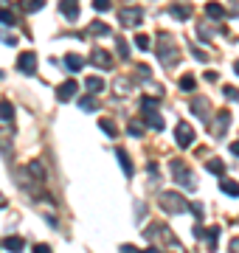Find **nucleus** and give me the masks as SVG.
I'll return each instance as SVG.
<instances>
[{"instance_id":"nucleus-1","label":"nucleus","mask_w":239,"mask_h":253,"mask_svg":"<svg viewBox=\"0 0 239 253\" xmlns=\"http://www.w3.org/2000/svg\"><path fill=\"white\" fill-rule=\"evenodd\" d=\"M158 206L163 208L166 214H183L192 208V203H186L183 194H177V191H160L158 194Z\"/></svg>"},{"instance_id":"nucleus-2","label":"nucleus","mask_w":239,"mask_h":253,"mask_svg":"<svg viewBox=\"0 0 239 253\" xmlns=\"http://www.w3.org/2000/svg\"><path fill=\"white\" fill-rule=\"evenodd\" d=\"M169 166H172V177H175V183L180 186V189H186V191H194V189H197V180H194L192 169L186 166V161L175 158V161L169 163Z\"/></svg>"},{"instance_id":"nucleus-3","label":"nucleus","mask_w":239,"mask_h":253,"mask_svg":"<svg viewBox=\"0 0 239 253\" xmlns=\"http://www.w3.org/2000/svg\"><path fill=\"white\" fill-rule=\"evenodd\" d=\"M155 54H158V59H160L166 68H172V65L177 62V48H175V42H172V37H169V34H160V37H158Z\"/></svg>"},{"instance_id":"nucleus-4","label":"nucleus","mask_w":239,"mask_h":253,"mask_svg":"<svg viewBox=\"0 0 239 253\" xmlns=\"http://www.w3.org/2000/svg\"><path fill=\"white\" fill-rule=\"evenodd\" d=\"M175 141H177V146H180V149H189V146L194 144V129H192V124L177 121V126H175Z\"/></svg>"},{"instance_id":"nucleus-5","label":"nucleus","mask_w":239,"mask_h":253,"mask_svg":"<svg viewBox=\"0 0 239 253\" xmlns=\"http://www.w3.org/2000/svg\"><path fill=\"white\" fill-rule=\"evenodd\" d=\"M17 71L31 76V73L37 71V54H34V51H23V54L17 56Z\"/></svg>"},{"instance_id":"nucleus-6","label":"nucleus","mask_w":239,"mask_h":253,"mask_svg":"<svg viewBox=\"0 0 239 253\" xmlns=\"http://www.w3.org/2000/svg\"><path fill=\"white\" fill-rule=\"evenodd\" d=\"M192 113H197V118H200L202 124H208V118H211V104H208V99H194L192 101Z\"/></svg>"},{"instance_id":"nucleus-7","label":"nucleus","mask_w":239,"mask_h":253,"mask_svg":"<svg viewBox=\"0 0 239 253\" xmlns=\"http://www.w3.org/2000/svg\"><path fill=\"white\" fill-rule=\"evenodd\" d=\"M90 62L96 65V68H101V71H107L113 65V56L104 51V48H93V54H90Z\"/></svg>"},{"instance_id":"nucleus-8","label":"nucleus","mask_w":239,"mask_h":253,"mask_svg":"<svg viewBox=\"0 0 239 253\" xmlns=\"http://www.w3.org/2000/svg\"><path fill=\"white\" fill-rule=\"evenodd\" d=\"M76 90H79V84H76L74 79H68L65 84H59V90H56V99L59 101H71L76 96Z\"/></svg>"},{"instance_id":"nucleus-9","label":"nucleus","mask_w":239,"mask_h":253,"mask_svg":"<svg viewBox=\"0 0 239 253\" xmlns=\"http://www.w3.org/2000/svg\"><path fill=\"white\" fill-rule=\"evenodd\" d=\"M59 11H62L65 20L74 23V20L79 17V3H76V0H62V3H59Z\"/></svg>"},{"instance_id":"nucleus-10","label":"nucleus","mask_w":239,"mask_h":253,"mask_svg":"<svg viewBox=\"0 0 239 253\" xmlns=\"http://www.w3.org/2000/svg\"><path fill=\"white\" fill-rule=\"evenodd\" d=\"M144 20V11L141 9H121V23L124 26H138Z\"/></svg>"},{"instance_id":"nucleus-11","label":"nucleus","mask_w":239,"mask_h":253,"mask_svg":"<svg viewBox=\"0 0 239 253\" xmlns=\"http://www.w3.org/2000/svg\"><path fill=\"white\" fill-rule=\"evenodd\" d=\"M220 191L228 197H239V183L231 180V177H220Z\"/></svg>"},{"instance_id":"nucleus-12","label":"nucleus","mask_w":239,"mask_h":253,"mask_svg":"<svg viewBox=\"0 0 239 253\" xmlns=\"http://www.w3.org/2000/svg\"><path fill=\"white\" fill-rule=\"evenodd\" d=\"M0 245H3V248H6L9 253H20L23 248H26V242H23V236H6V239H3Z\"/></svg>"},{"instance_id":"nucleus-13","label":"nucleus","mask_w":239,"mask_h":253,"mask_svg":"<svg viewBox=\"0 0 239 253\" xmlns=\"http://www.w3.org/2000/svg\"><path fill=\"white\" fill-rule=\"evenodd\" d=\"M116 158H119V163H121V172L127 174V177H132V172H135V169H132V161H129V155L124 152V149H116Z\"/></svg>"},{"instance_id":"nucleus-14","label":"nucleus","mask_w":239,"mask_h":253,"mask_svg":"<svg viewBox=\"0 0 239 253\" xmlns=\"http://www.w3.org/2000/svg\"><path fill=\"white\" fill-rule=\"evenodd\" d=\"M104 87H107V84H104V79H101V76H84V90L101 93Z\"/></svg>"},{"instance_id":"nucleus-15","label":"nucleus","mask_w":239,"mask_h":253,"mask_svg":"<svg viewBox=\"0 0 239 253\" xmlns=\"http://www.w3.org/2000/svg\"><path fill=\"white\" fill-rule=\"evenodd\" d=\"M169 14H172L175 20H189L192 17V6H189V3H177V6L169 9Z\"/></svg>"},{"instance_id":"nucleus-16","label":"nucleus","mask_w":239,"mask_h":253,"mask_svg":"<svg viewBox=\"0 0 239 253\" xmlns=\"http://www.w3.org/2000/svg\"><path fill=\"white\" fill-rule=\"evenodd\" d=\"M205 245H208V251H217V239H220V225L214 228H205V234H202Z\"/></svg>"},{"instance_id":"nucleus-17","label":"nucleus","mask_w":239,"mask_h":253,"mask_svg":"<svg viewBox=\"0 0 239 253\" xmlns=\"http://www.w3.org/2000/svg\"><path fill=\"white\" fill-rule=\"evenodd\" d=\"M228 126H231V113H228V110H220V113H217V132L225 135V132H228Z\"/></svg>"},{"instance_id":"nucleus-18","label":"nucleus","mask_w":239,"mask_h":253,"mask_svg":"<svg viewBox=\"0 0 239 253\" xmlns=\"http://www.w3.org/2000/svg\"><path fill=\"white\" fill-rule=\"evenodd\" d=\"M144 121H147V126H152V129H155V132H163V118H160V113H147V116H144Z\"/></svg>"},{"instance_id":"nucleus-19","label":"nucleus","mask_w":239,"mask_h":253,"mask_svg":"<svg viewBox=\"0 0 239 253\" xmlns=\"http://www.w3.org/2000/svg\"><path fill=\"white\" fill-rule=\"evenodd\" d=\"M82 65H84V59L79 54H65V68H68V71H82Z\"/></svg>"},{"instance_id":"nucleus-20","label":"nucleus","mask_w":239,"mask_h":253,"mask_svg":"<svg viewBox=\"0 0 239 253\" xmlns=\"http://www.w3.org/2000/svg\"><path fill=\"white\" fill-rule=\"evenodd\" d=\"M0 26H17V17H14V11L6 9V6H0Z\"/></svg>"},{"instance_id":"nucleus-21","label":"nucleus","mask_w":239,"mask_h":253,"mask_svg":"<svg viewBox=\"0 0 239 253\" xmlns=\"http://www.w3.org/2000/svg\"><path fill=\"white\" fill-rule=\"evenodd\" d=\"M205 14L214 17V20H222V17H225V9H222L220 3H205Z\"/></svg>"},{"instance_id":"nucleus-22","label":"nucleus","mask_w":239,"mask_h":253,"mask_svg":"<svg viewBox=\"0 0 239 253\" xmlns=\"http://www.w3.org/2000/svg\"><path fill=\"white\" fill-rule=\"evenodd\" d=\"M205 169H208L211 174H220V177H222V174H225V163H222L220 158H211V161L205 163Z\"/></svg>"},{"instance_id":"nucleus-23","label":"nucleus","mask_w":239,"mask_h":253,"mask_svg":"<svg viewBox=\"0 0 239 253\" xmlns=\"http://www.w3.org/2000/svg\"><path fill=\"white\" fill-rule=\"evenodd\" d=\"M79 110L82 113H93V110H99V101L93 96H84V99H79Z\"/></svg>"},{"instance_id":"nucleus-24","label":"nucleus","mask_w":239,"mask_h":253,"mask_svg":"<svg viewBox=\"0 0 239 253\" xmlns=\"http://www.w3.org/2000/svg\"><path fill=\"white\" fill-rule=\"evenodd\" d=\"M141 113H144V116H147V113H158V99L144 96V99H141Z\"/></svg>"},{"instance_id":"nucleus-25","label":"nucleus","mask_w":239,"mask_h":253,"mask_svg":"<svg viewBox=\"0 0 239 253\" xmlns=\"http://www.w3.org/2000/svg\"><path fill=\"white\" fill-rule=\"evenodd\" d=\"M127 132H129V135H135V138H141V135H144V121L132 118V121L127 124Z\"/></svg>"},{"instance_id":"nucleus-26","label":"nucleus","mask_w":239,"mask_h":253,"mask_svg":"<svg viewBox=\"0 0 239 253\" xmlns=\"http://www.w3.org/2000/svg\"><path fill=\"white\" fill-rule=\"evenodd\" d=\"M0 118L3 121H11L14 118V104L11 101H0Z\"/></svg>"},{"instance_id":"nucleus-27","label":"nucleus","mask_w":239,"mask_h":253,"mask_svg":"<svg viewBox=\"0 0 239 253\" xmlns=\"http://www.w3.org/2000/svg\"><path fill=\"white\" fill-rule=\"evenodd\" d=\"M87 31H90V34H99V37H101V34H110V26H104L101 20H93Z\"/></svg>"},{"instance_id":"nucleus-28","label":"nucleus","mask_w":239,"mask_h":253,"mask_svg":"<svg viewBox=\"0 0 239 253\" xmlns=\"http://www.w3.org/2000/svg\"><path fill=\"white\" fill-rule=\"evenodd\" d=\"M135 45H138L141 51H152V40H149L147 34H135Z\"/></svg>"},{"instance_id":"nucleus-29","label":"nucleus","mask_w":239,"mask_h":253,"mask_svg":"<svg viewBox=\"0 0 239 253\" xmlns=\"http://www.w3.org/2000/svg\"><path fill=\"white\" fill-rule=\"evenodd\" d=\"M28 172L34 174V177H40V180L45 177V169H42V163H40V161H31V163H28Z\"/></svg>"},{"instance_id":"nucleus-30","label":"nucleus","mask_w":239,"mask_h":253,"mask_svg":"<svg viewBox=\"0 0 239 253\" xmlns=\"http://www.w3.org/2000/svg\"><path fill=\"white\" fill-rule=\"evenodd\" d=\"M99 126H101V132H107L110 138H116V124H113V121H107V118H101V121H99Z\"/></svg>"},{"instance_id":"nucleus-31","label":"nucleus","mask_w":239,"mask_h":253,"mask_svg":"<svg viewBox=\"0 0 239 253\" xmlns=\"http://www.w3.org/2000/svg\"><path fill=\"white\" fill-rule=\"evenodd\" d=\"M0 155H6V158L11 155V138L9 135H0Z\"/></svg>"},{"instance_id":"nucleus-32","label":"nucleus","mask_w":239,"mask_h":253,"mask_svg":"<svg viewBox=\"0 0 239 253\" xmlns=\"http://www.w3.org/2000/svg\"><path fill=\"white\" fill-rule=\"evenodd\" d=\"M180 90H194V76H192V73L180 76Z\"/></svg>"},{"instance_id":"nucleus-33","label":"nucleus","mask_w":239,"mask_h":253,"mask_svg":"<svg viewBox=\"0 0 239 253\" xmlns=\"http://www.w3.org/2000/svg\"><path fill=\"white\" fill-rule=\"evenodd\" d=\"M0 42H6V45H17V37H14V34H9V31H3V28H0Z\"/></svg>"},{"instance_id":"nucleus-34","label":"nucleus","mask_w":239,"mask_h":253,"mask_svg":"<svg viewBox=\"0 0 239 253\" xmlns=\"http://www.w3.org/2000/svg\"><path fill=\"white\" fill-rule=\"evenodd\" d=\"M222 93H225V99L239 101V90H237V87H231V84H225V87H222Z\"/></svg>"},{"instance_id":"nucleus-35","label":"nucleus","mask_w":239,"mask_h":253,"mask_svg":"<svg viewBox=\"0 0 239 253\" xmlns=\"http://www.w3.org/2000/svg\"><path fill=\"white\" fill-rule=\"evenodd\" d=\"M23 9H26V11H40V9H42V3H40V0H26V3H23Z\"/></svg>"},{"instance_id":"nucleus-36","label":"nucleus","mask_w":239,"mask_h":253,"mask_svg":"<svg viewBox=\"0 0 239 253\" xmlns=\"http://www.w3.org/2000/svg\"><path fill=\"white\" fill-rule=\"evenodd\" d=\"M93 9L96 11H110V3H107V0H93Z\"/></svg>"},{"instance_id":"nucleus-37","label":"nucleus","mask_w":239,"mask_h":253,"mask_svg":"<svg viewBox=\"0 0 239 253\" xmlns=\"http://www.w3.org/2000/svg\"><path fill=\"white\" fill-rule=\"evenodd\" d=\"M189 211H192L197 219H202V206H200V203H192V208H189Z\"/></svg>"},{"instance_id":"nucleus-38","label":"nucleus","mask_w":239,"mask_h":253,"mask_svg":"<svg viewBox=\"0 0 239 253\" xmlns=\"http://www.w3.org/2000/svg\"><path fill=\"white\" fill-rule=\"evenodd\" d=\"M34 253H54V251H51V245H45V242H42V245H34Z\"/></svg>"},{"instance_id":"nucleus-39","label":"nucleus","mask_w":239,"mask_h":253,"mask_svg":"<svg viewBox=\"0 0 239 253\" xmlns=\"http://www.w3.org/2000/svg\"><path fill=\"white\" fill-rule=\"evenodd\" d=\"M116 45H119V56H124V59H127V42H124V40H119V42H116Z\"/></svg>"},{"instance_id":"nucleus-40","label":"nucleus","mask_w":239,"mask_h":253,"mask_svg":"<svg viewBox=\"0 0 239 253\" xmlns=\"http://www.w3.org/2000/svg\"><path fill=\"white\" fill-rule=\"evenodd\" d=\"M121 253H144V251H138L135 245H121Z\"/></svg>"},{"instance_id":"nucleus-41","label":"nucleus","mask_w":239,"mask_h":253,"mask_svg":"<svg viewBox=\"0 0 239 253\" xmlns=\"http://www.w3.org/2000/svg\"><path fill=\"white\" fill-rule=\"evenodd\" d=\"M192 56H194V59H197V62H205V59H208V56L202 54V51H197V48H194V51H192Z\"/></svg>"},{"instance_id":"nucleus-42","label":"nucleus","mask_w":239,"mask_h":253,"mask_svg":"<svg viewBox=\"0 0 239 253\" xmlns=\"http://www.w3.org/2000/svg\"><path fill=\"white\" fill-rule=\"evenodd\" d=\"M138 76L141 79H149V68L147 65H138Z\"/></svg>"},{"instance_id":"nucleus-43","label":"nucleus","mask_w":239,"mask_h":253,"mask_svg":"<svg viewBox=\"0 0 239 253\" xmlns=\"http://www.w3.org/2000/svg\"><path fill=\"white\" fill-rule=\"evenodd\" d=\"M231 253H239V239H234V242H231Z\"/></svg>"},{"instance_id":"nucleus-44","label":"nucleus","mask_w":239,"mask_h":253,"mask_svg":"<svg viewBox=\"0 0 239 253\" xmlns=\"http://www.w3.org/2000/svg\"><path fill=\"white\" fill-rule=\"evenodd\" d=\"M231 152H234V155H239V141H234V144H231Z\"/></svg>"},{"instance_id":"nucleus-45","label":"nucleus","mask_w":239,"mask_h":253,"mask_svg":"<svg viewBox=\"0 0 239 253\" xmlns=\"http://www.w3.org/2000/svg\"><path fill=\"white\" fill-rule=\"evenodd\" d=\"M0 208H6V197L3 194H0Z\"/></svg>"},{"instance_id":"nucleus-46","label":"nucleus","mask_w":239,"mask_h":253,"mask_svg":"<svg viewBox=\"0 0 239 253\" xmlns=\"http://www.w3.org/2000/svg\"><path fill=\"white\" fill-rule=\"evenodd\" d=\"M144 253H160V251H158V248H149V251H144Z\"/></svg>"},{"instance_id":"nucleus-47","label":"nucleus","mask_w":239,"mask_h":253,"mask_svg":"<svg viewBox=\"0 0 239 253\" xmlns=\"http://www.w3.org/2000/svg\"><path fill=\"white\" fill-rule=\"evenodd\" d=\"M234 71H237V76H239V62H234Z\"/></svg>"},{"instance_id":"nucleus-48","label":"nucleus","mask_w":239,"mask_h":253,"mask_svg":"<svg viewBox=\"0 0 239 253\" xmlns=\"http://www.w3.org/2000/svg\"><path fill=\"white\" fill-rule=\"evenodd\" d=\"M0 79H3V71H0Z\"/></svg>"}]
</instances>
